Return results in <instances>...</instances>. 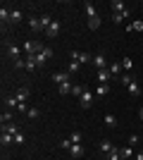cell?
Masks as SVG:
<instances>
[{
	"label": "cell",
	"instance_id": "9",
	"mask_svg": "<svg viewBox=\"0 0 143 160\" xmlns=\"http://www.w3.org/2000/svg\"><path fill=\"white\" fill-rule=\"evenodd\" d=\"M60 27H62V24H60V22H57V19H55L53 24H50V27H48L45 36H48V38H57V36H60Z\"/></svg>",
	"mask_w": 143,
	"mask_h": 160
},
{
	"label": "cell",
	"instance_id": "18",
	"mask_svg": "<svg viewBox=\"0 0 143 160\" xmlns=\"http://www.w3.org/2000/svg\"><path fill=\"white\" fill-rule=\"evenodd\" d=\"M102 122H105V127H110V129H115V127H117V117H115L112 112L105 115V117H102Z\"/></svg>",
	"mask_w": 143,
	"mask_h": 160
},
{
	"label": "cell",
	"instance_id": "26",
	"mask_svg": "<svg viewBox=\"0 0 143 160\" xmlns=\"http://www.w3.org/2000/svg\"><path fill=\"white\" fill-rule=\"evenodd\" d=\"M83 91H86V86H83V84H74V86H72V96H76V98H81Z\"/></svg>",
	"mask_w": 143,
	"mask_h": 160
},
{
	"label": "cell",
	"instance_id": "31",
	"mask_svg": "<svg viewBox=\"0 0 143 160\" xmlns=\"http://www.w3.org/2000/svg\"><path fill=\"white\" fill-rule=\"evenodd\" d=\"M110 7H112V12H122V10H126V5H124L122 0H112V5H110Z\"/></svg>",
	"mask_w": 143,
	"mask_h": 160
},
{
	"label": "cell",
	"instance_id": "7",
	"mask_svg": "<svg viewBox=\"0 0 143 160\" xmlns=\"http://www.w3.org/2000/svg\"><path fill=\"white\" fill-rule=\"evenodd\" d=\"M93 65H95V69H107L110 62H107V58L102 53H98V55H93Z\"/></svg>",
	"mask_w": 143,
	"mask_h": 160
},
{
	"label": "cell",
	"instance_id": "20",
	"mask_svg": "<svg viewBox=\"0 0 143 160\" xmlns=\"http://www.w3.org/2000/svg\"><path fill=\"white\" fill-rule=\"evenodd\" d=\"M19 22H21V12H19V10H12V12H10V27L19 24Z\"/></svg>",
	"mask_w": 143,
	"mask_h": 160
},
{
	"label": "cell",
	"instance_id": "3",
	"mask_svg": "<svg viewBox=\"0 0 143 160\" xmlns=\"http://www.w3.org/2000/svg\"><path fill=\"white\" fill-rule=\"evenodd\" d=\"M50 58H53V48H50V46H45V48L41 50V53L36 55V65H38V67H43L48 60H50Z\"/></svg>",
	"mask_w": 143,
	"mask_h": 160
},
{
	"label": "cell",
	"instance_id": "8",
	"mask_svg": "<svg viewBox=\"0 0 143 160\" xmlns=\"http://www.w3.org/2000/svg\"><path fill=\"white\" fill-rule=\"evenodd\" d=\"M129 17H131V10H129V7L122 10V12H112V22H115V24H122V22L129 19Z\"/></svg>",
	"mask_w": 143,
	"mask_h": 160
},
{
	"label": "cell",
	"instance_id": "2",
	"mask_svg": "<svg viewBox=\"0 0 143 160\" xmlns=\"http://www.w3.org/2000/svg\"><path fill=\"white\" fill-rule=\"evenodd\" d=\"M53 81L57 84V86H62V84H72V74H69L67 69H62V72H55V74H53Z\"/></svg>",
	"mask_w": 143,
	"mask_h": 160
},
{
	"label": "cell",
	"instance_id": "42",
	"mask_svg": "<svg viewBox=\"0 0 143 160\" xmlns=\"http://www.w3.org/2000/svg\"><path fill=\"white\" fill-rule=\"evenodd\" d=\"M138 120L143 122V105H141V110H138Z\"/></svg>",
	"mask_w": 143,
	"mask_h": 160
},
{
	"label": "cell",
	"instance_id": "32",
	"mask_svg": "<svg viewBox=\"0 0 143 160\" xmlns=\"http://www.w3.org/2000/svg\"><path fill=\"white\" fill-rule=\"evenodd\" d=\"M0 122H2V124H10V122H12V110H2V115H0Z\"/></svg>",
	"mask_w": 143,
	"mask_h": 160
},
{
	"label": "cell",
	"instance_id": "34",
	"mask_svg": "<svg viewBox=\"0 0 143 160\" xmlns=\"http://www.w3.org/2000/svg\"><path fill=\"white\" fill-rule=\"evenodd\" d=\"M69 141H72V143H81V132H79V129H74V132L69 134Z\"/></svg>",
	"mask_w": 143,
	"mask_h": 160
},
{
	"label": "cell",
	"instance_id": "35",
	"mask_svg": "<svg viewBox=\"0 0 143 160\" xmlns=\"http://www.w3.org/2000/svg\"><path fill=\"white\" fill-rule=\"evenodd\" d=\"M131 81H134V77H131V74H122V77H119V84H124V86H129Z\"/></svg>",
	"mask_w": 143,
	"mask_h": 160
},
{
	"label": "cell",
	"instance_id": "38",
	"mask_svg": "<svg viewBox=\"0 0 143 160\" xmlns=\"http://www.w3.org/2000/svg\"><path fill=\"white\" fill-rule=\"evenodd\" d=\"M17 112H29V105L26 103H19V105H17Z\"/></svg>",
	"mask_w": 143,
	"mask_h": 160
},
{
	"label": "cell",
	"instance_id": "40",
	"mask_svg": "<svg viewBox=\"0 0 143 160\" xmlns=\"http://www.w3.org/2000/svg\"><path fill=\"white\" fill-rule=\"evenodd\" d=\"M14 143H24V134H17V136H14Z\"/></svg>",
	"mask_w": 143,
	"mask_h": 160
},
{
	"label": "cell",
	"instance_id": "24",
	"mask_svg": "<svg viewBox=\"0 0 143 160\" xmlns=\"http://www.w3.org/2000/svg\"><path fill=\"white\" fill-rule=\"evenodd\" d=\"M100 24H102L100 14H95V17H91V19H88V29H93V31H95L98 27H100Z\"/></svg>",
	"mask_w": 143,
	"mask_h": 160
},
{
	"label": "cell",
	"instance_id": "23",
	"mask_svg": "<svg viewBox=\"0 0 143 160\" xmlns=\"http://www.w3.org/2000/svg\"><path fill=\"white\" fill-rule=\"evenodd\" d=\"M79 69H81V62H76V60H69L67 62V72L69 74H76Z\"/></svg>",
	"mask_w": 143,
	"mask_h": 160
},
{
	"label": "cell",
	"instance_id": "6",
	"mask_svg": "<svg viewBox=\"0 0 143 160\" xmlns=\"http://www.w3.org/2000/svg\"><path fill=\"white\" fill-rule=\"evenodd\" d=\"M72 60L81 62V65H88V62H93V55H88V53H79V50H74V53H72Z\"/></svg>",
	"mask_w": 143,
	"mask_h": 160
},
{
	"label": "cell",
	"instance_id": "12",
	"mask_svg": "<svg viewBox=\"0 0 143 160\" xmlns=\"http://www.w3.org/2000/svg\"><path fill=\"white\" fill-rule=\"evenodd\" d=\"M29 29H31V31L34 33H43V29H41V19H38V17H29Z\"/></svg>",
	"mask_w": 143,
	"mask_h": 160
},
{
	"label": "cell",
	"instance_id": "11",
	"mask_svg": "<svg viewBox=\"0 0 143 160\" xmlns=\"http://www.w3.org/2000/svg\"><path fill=\"white\" fill-rule=\"evenodd\" d=\"M122 69H124L122 62H112V65L107 67V72L112 74V79H119V77H122Z\"/></svg>",
	"mask_w": 143,
	"mask_h": 160
},
{
	"label": "cell",
	"instance_id": "37",
	"mask_svg": "<svg viewBox=\"0 0 143 160\" xmlns=\"http://www.w3.org/2000/svg\"><path fill=\"white\" fill-rule=\"evenodd\" d=\"M138 143V136L136 134H129V139H126V146H136Z\"/></svg>",
	"mask_w": 143,
	"mask_h": 160
},
{
	"label": "cell",
	"instance_id": "29",
	"mask_svg": "<svg viewBox=\"0 0 143 160\" xmlns=\"http://www.w3.org/2000/svg\"><path fill=\"white\" fill-rule=\"evenodd\" d=\"M83 10H86V14H88V19L98 14V12H95V5H93V2H83Z\"/></svg>",
	"mask_w": 143,
	"mask_h": 160
},
{
	"label": "cell",
	"instance_id": "27",
	"mask_svg": "<svg viewBox=\"0 0 143 160\" xmlns=\"http://www.w3.org/2000/svg\"><path fill=\"white\" fill-rule=\"evenodd\" d=\"M2 132L12 134V136H17V134H19V127H17V124H2Z\"/></svg>",
	"mask_w": 143,
	"mask_h": 160
},
{
	"label": "cell",
	"instance_id": "19",
	"mask_svg": "<svg viewBox=\"0 0 143 160\" xmlns=\"http://www.w3.org/2000/svg\"><path fill=\"white\" fill-rule=\"evenodd\" d=\"M17 105H19V100L14 98V96H7L5 98V108L7 110H17Z\"/></svg>",
	"mask_w": 143,
	"mask_h": 160
},
{
	"label": "cell",
	"instance_id": "41",
	"mask_svg": "<svg viewBox=\"0 0 143 160\" xmlns=\"http://www.w3.org/2000/svg\"><path fill=\"white\" fill-rule=\"evenodd\" d=\"M134 160H143V151H138V153L134 155Z\"/></svg>",
	"mask_w": 143,
	"mask_h": 160
},
{
	"label": "cell",
	"instance_id": "13",
	"mask_svg": "<svg viewBox=\"0 0 143 160\" xmlns=\"http://www.w3.org/2000/svg\"><path fill=\"white\" fill-rule=\"evenodd\" d=\"M112 81V74L107 69H98V84H110Z\"/></svg>",
	"mask_w": 143,
	"mask_h": 160
},
{
	"label": "cell",
	"instance_id": "21",
	"mask_svg": "<svg viewBox=\"0 0 143 160\" xmlns=\"http://www.w3.org/2000/svg\"><path fill=\"white\" fill-rule=\"evenodd\" d=\"M126 91H129L131 96H141V86H138V81L134 79V81L129 84V86H126Z\"/></svg>",
	"mask_w": 143,
	"mask_h": 160
},
{
	"label": "cell",
	"instance_id": "17",
	"mask_svg": "<svg viewBox=\"0 0 143 160\" xmlns=\"http://www.w3.org/2000/svg\"><path fill=\"white\" fill-rule=\"evenodd\" d=\"M0 143H2V148L12 146V143H14V136H12V134H7V132H2V136H0Z\"/></svg>",
	"mask_w": 143,
	"mask_h": 160
},
{
	"label": "cell",
	"instance_id": "1",
	"mask_svg": "<svg viewBox=\"0 0 143 160\" xmlns=\"http://www.w3.org/2000/svg\"><path fill=\"white\" fill-rule=\"evenodd\" d=\"M43 43H38V41H24V46H21V50H24V53L26 55H38L43 50Z\"/></svg>",
	"mask_w": 143,
	"mask_h": 160
},
{
	"label": "cell",
	"instance_id": "39",
	"mask_svg": "<svg viewBox=\"0 0 143 160\" xmlns=\"http://www.w3.org/2000/svg\"><path fill=\"white\" fill-rule=\"evenodd\" d=\"M60 146H62V148H67V151H69V148H72V141H69V139H62V141H60Z\"/></svg>",
	"mask_w": 143,
	"mask_h": 160
},
{
	"label": "cell",
	"instance_id": "16",
	"mask_svg": "<svg viewBox=\"0 0 143 160\" xmlns=\"http://www.w3.org/2000/svg\"><path fill=\"white\" fill-rule=\"evenodd\" d=\"M126 31H138V33H141L143 31V22L141 19H131L129 27H126Z\"/></svg>",
	"mask_w": 143,
	"mask_h": 160
},
{
	"label": "cell",
	"instance_id": "10",
	"mask_svg": "<svg viewBox=\"0 0 143 160\" xmlns=\"http://www.w3.org/2000/svg\"><path fill=\"white\" fill-rule=\"evenodd\" d=\"M29 96H31V91H29L26 86H21V88H17V93H14V98L19 100V103H29Z\"/></svg>",
	"mask_w": 143,
	"mask_h": 160
},
{
	"label": "cell",
	"instance_id": "15",
	"mask_svg": "<svg viewBox=\"0 0 143 160\" xmlns=\"http://www.w3.org/2000/svg\"><path fill=\"white\" fill-rule=\"evenodd\" d=\"M36 55H26V65H24V69H26V72H36Z\"/></svg>",
	"mask_w": 143,
	"mask_h": 160
},
{
	"label": "cell",
	"instance_id": "25",
	"mask_svg": "<svg viewBox=\"0 0 143 160\" xmlns=\"http://www.w3.org/2000/svg\"><path fill=\"white\" fill-rule=\"evenodd\" d=\"M112 148H115V146H112V141H107V139H105V141H100V153H105V155H107L110 151H112Z\"/></svg>",
	"mask_w": 143,
	"mask_h": 160
},
{
	"label": "cell",
	"instance_id": "28",
	"mask_svg": "<svg viewBox=\"0 0 143 160\" xmlns=\"http://www.w3.org/2000/svg\"><path fill=\"white\" fill-rule=\"evenodd\" d=\"M119 158H122V148H112V151H110V153H107V160H119Z\"/></svg>",
	"mask_w": 143,
	"mask_h": 160
},
{
	"label": "cell",
	"instance_id": "36",
	"mask_svg": "<svg viewBox=\"0 0 143 160\" xmlns=\"http://www.w3.org/2000/svg\"><path fill=\"white\" fill-rule=\"evenodd\" d=\"M122 67L126 69V72H131V69H134V62H131V58H124V60H122Z\"/></svg>",
	"mask_w": 143,
	"mask_h": 160
},
{
	"label": "cell",
	"instance_id": "30",
	"mask_svg": "<svg viewBox=\"0 0 143 160\" xmlns=\"http://www.w3.org/2000/svg\"><path fill=\"white\" fill-rule=\"evenodd\" d=\"M122 158L134 160V146H124V148H122Z\"/></svg>",
	"mask_w": 143,
	"mask_h": 160
},
{
	"label": "cell",
	"instance_id": "14",
	"mask_svg": "<svg viewBox=\"0 0 143 160\" xmlns=\"http://www.w3.org/2000/svg\"><path fill=\"white\" fill-rule=\"evenodd\" d=\"M69 155H72V158H81V155H83V146H81V143H72Z\"/></svg>",
	"mask_w": 143,
	"mask_h": 160
},
{
	"label": "cell",
	"instance_id": "43",
	"mask_svg": "<svg viewBox=\"0 0 143 160\" xmlns=\"http://www.w3.org/2000/svg\"><path fill=\"white\" fill-rule=\"evenodd\" d=\"M119 160H126V158H119Z\"/></svg>",
	"mask_w": 143,
	"mask_h": 160
},
{
	"label": "cell",
	"instance_id": "33",
	"mask_svg": "<svg viewBox=\"0 0 143 160\" xmlns=\"http://www.w3.org/2000/svg\"><path fill=\"white\" fill-rule=\"evenodd\" d=\"M26 117H29V120H38V117H41V110H38V108H29Z\"/></svg>",
	"mask_w": 143,
	"mask_h": 160
},
{
	"label": "cell",
	"instance_id": "5",
	"mask_svg": "<svg viewBox=\"0 0 143 160\" xmlns=\"http://www.w3.org/2000/svg\"><path fill=\"white\" fill-rule=\"evenodd\" d=\"M79 105H81L83 110H88V108L93 105V93H91L88 88H86V91L81 93V98H79Z\"/></svg>",
	"mask_w": 143,
	"mask_h": 160
},
{
	"label": "cell",
	"instance_id": "22",
	"mask_svg": "<svg viewBox=\"0 0 143 160\" xmlns=\"http://www.w3.org/2000/svg\"><path fill=\"white\" fill-rule=\"evenodd\" d=\"M110 93V84H98V86H95V96H107Z\"/></svg>",
	"mask_w": 143,
	"mask_h": 160
},
{
	"label": "cell",
	"instance_id": "4",
	"mask_svg": "<svg viewBox=\"0 0 143 160\" xmlns=\"http://www.w3.org/2000/svg\"><path fill=\"white\" fill-rule=\"evenodd\" d=\"M7 55L12 58V62L21 60V48L17 46V43H10V41H7Z\"/></svg>",
	"mask_w": 143,
	"mask_h": 160
}]
</instances>
